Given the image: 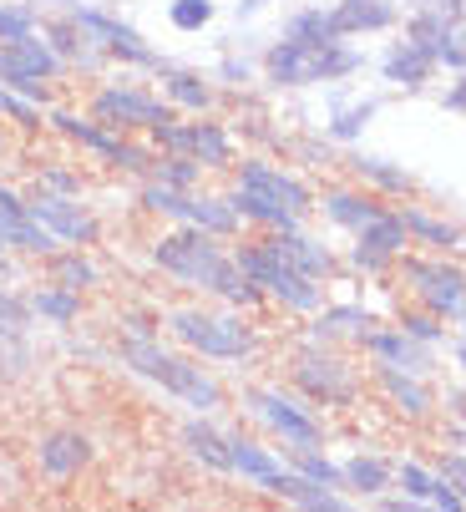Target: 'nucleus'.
<instances>
[{"label":"nucleus","mask_w":466,"mask_h":512,"mask_svg":"<svg viewBox=\"0 0 466 512\" xmlns=\"http://www.w3.org/2000/svg\"><path fill=\"white\" fill-rule=\"evenodd\" d=\"M0 330H11V335L31 330V305L21 295H11V289H0Z\"/></svg>","instance_id":"obj_43"},{"label":"nucleus","mask_w":466,"mask_h":512,"mask_svg":"<svg viewBox=\"0 0 466 512\" xmlns=\"http://www.w3.org/2000/svg\"><path fill=\"white\" fill-rule=\"evenodd\" d=\"M228 472L244 477V482H254V487H264V492H274L289 467H279V457H274L269 447L249 442V436H228Z\"/></svg>","instance_id":"obj_21"},{"label":"nucleus","mask_w":466,"mask_h":512,"mask_svg":"<svg viewBox=\"0 0 466 512\" xmlns=\"http://www.w3.org/2000/svg\"><path fill=\"white\" fill-rule=\"evenodd\" d=\"M233 264H239V274L259 289V295L279 300L284 310H299V315H315L325 305V284L304 279L299 269H289L284 259H274L264 244H244L239 254H233Z\"/></svg>","instance_id":"obj_6"},{"label":"nucleus","mask_w":466,"mask_h":512,"mask_svg":"<svg viewBox=\"0 0 466 512\" xmlns=\"http://www.w3.org/2000/svg\"><path fill=\"white\" fill-rule=\"evenodd\" d=\"M152 153L168 158H193L198 168H228L233 163V137L223 122H168L152 132Z\"/></svg>","instance_id":"obj_11"},{"label":"nucleus","mask_w":466,"mask_h":512,"mask_svg":"<svg viewBox=\"0 0 466 512\" xmlns=\"http://www.w3.org/2000/svg\"><path fill=\"white\" fill-rule=\"evenodd\" d=\"M36 462H41L46 477L66 482V477H76V472L92 462V436L76 431V426H56V431H46L41 442H36Z\"/></svg>","instance_id":"obj_17"},{"label":"nucleus","mask_w":466,"mask_h":512,"mask_svg":"<svg viewBox=\"0 0 466 512\" xmlns=\"http://www.w3.org/2000/svg\"><path fill=\"white\" fill-rule=\"evenodd\" d=\"M76 26H82L92 41H97V51L107 56V61H127V66H147V71H163L168 61L147 46V36L137 31V26H127L122 16H112V11H102V6H71L66 11Z\"/></svg>","instance_id":"obj_10"},{"label":"nucleus","mask_w":466,"mask_h":512,"mask_svg":"<svg viewBox=\"0 0 466 512\" xmlns=\"http://www.w3.org/2000/svg\"><path fill=\"white\" fill-rule=\"evenodd\" d=\"M436 66H451L456 77H466V31L456 26L446 41H441V51H436Z\"/></svg>","instance_id":"obj_48"},{"label":"nucleus","mask_w":466,"mask_h":512,"mask_svg":"<svg viewBox=\"0 0 466 512\" xmlns=\"http://www.w3.org/2000/svg\"><path fill=\"white\" fill-rule=\"evenodd\" d=\"M320 208H325V218H330V224H340V229H355V234H360V229H370L375 218L385 213V208H380L370 193H350V188H330Z\"/></svg>","instance_id":"obj_26"},{"label":"nucleus","mask_w":466,"mask_h":512,"mask_svg":"<svg viewBox=\"0 0 466 512\" xmlns=\"http://www.w3.org/2000/svg\"><path fill=\"white\" fill-rule=\"evenodd\" d=\"M117 360L127 365L132 376L152 381V386H163L168 396H178L183 406H193L198 416L218 411L223 406V386L203 371L198 360L168 350L158 335H117Z\"/></svg>","instance_id":"obj_2"},{"label":"nucleus","mask_w":466,"mask_h":512,"mask_svg":"<svg viewBox=\"0 0 466 512\" xmlns=\"http://www.w3.org/2000/svg\"><path fill=\"white\" fill-rule=\"evenodd\" d=\"M406 239H411V234H406V224H401V213L385 208L370 229H360V234H355V264H360L365 274H380L391 259H401Z\"/></svg>","instance_id":"obj_19"},{"label":"nucleus","mask_w":466,"mask_h":512,"mask_svg":"<svg viewBox=\"0 0 466 512\" xmlns=\"http://www.w3.org/2000/svg\"><path fill=\"white\" fill-rule=\"evenodd\" d=\"M198 163L193 158H168V153H158V163H152V173H147V183H163V188H178V193H193V183H198Z\"/></svg>","instance_id":"obj_37"},{"label":"nucleus","mask_w":466,"mask_h":512,"mask_svg":"<svg viewBox=\"0 0 466 512\" xmlns=\"http://www.w3.org/2000/svg\"><path fill=\"white\" fill-rule=\"evenodd\" d=\"M259 6H264V0H239V16H254Z\"/></svg>","instance_id":"obj_56"},{"label":"nucleus","mask_w":466,"mask_h":512,"mask_svg":"<svg viewBox=\"0 0 466 512\" xmlns=\"http://www.w3.org/2000/svg\"><path fill=\"white\" fill-rule=\"evenodd\" d=\"M26 371H31V345H26V335L0 330V386L26 381Z\"/></svg>","instance_id":"obj_36"},{"label":"nucleus","mask_w":466,"mask_h":512,"mask_svg":"<svg viewBox=\"0 0 466 512\" xmlns=\"http://www.w3.org/2000/svg\"><path fill=\"white\" fill-rule=\"evenodd\" d=\"M401 274H406V284L416 289V300L436 320L461 315V305H466V269L461 264H446V259H401Z\"/></svg>","instance_id":"obj_14"},{"label":"nucleus","mask_w":466,"mask_h":512,"mask_svg":"<svg viewBox=\"0 0 466 512\" xmlns=\"http://www.w3.org/2000/svg\"><path fill=\"white\" fill-rule=\"evenodd\" d=\"M375 376H380V386H385V396L396 401V411H406V416H426L431 411V391L416 381V376H401V371H385V365H375Z\"/></svg>","instance_id":"obj_31"},{"label":"nucleus","mask_w":466,"mask_h":512,"mask_svg":"<svg viewBox=\"0 0 466 512\" xmlns=\"http://www.w3.org/2000/svg\"><path fill=\"white\" fill-rule=\"evenodd\" d=\"M416 11H436V16H446V21H466V0H416Z\"/></svg>","instance_id":"obj_50"},{"label":"nucleus","mask_w":466,"mask_h":512,"mask_svg":"<svg viewBox=\"0 0 466 512\" xmlns=\"http://www.w3.org/2000/svg\"><path fill=\"white\" fill-rule=\"evenodd\" d=\"M173 117H178V112H173L168 102L147 97L142 87H122V82H112V87H102V92L92 97V122H102L107 132H132V127L158 132V127H168Z\"/></svg>","instance_id":"obj_12"},{"label":"nucleus","mask_w":466,"mask_h":512,"mask_svg":"<svg viewBox=\"0 0 466 512\" xmlns=\"http://www.w3.org/2000/svg\"><path fill=\"white\" fill-rule=\"evenodd\" d=\"M168 21H173L178 31H203V26L213 21V0H173Z\"/></svg>","instance_id":"obj_42"},{"label":"nucleus","mask_w":466,"mask_h":512,"mask_svg":"<svg viewBox=\"0 0 466 512\" xmlns=\"http://www.w3.org/2000/svg\"><path fill=\"white\" fill-rule=\"evenodd\" d=\"M0 153H6V132H0Z\"/></svg>","instance_id":"obj_59"},{"label":"nucleus","mask_w":466,"mask_h":512,"mask_svg":"<svg viewBox=\"0 0 466 512\" xmlns=\"http://www.w3.org/2000/svg\"><path fill=\"white\" fill-rule=\"evenodd\" d=\"M46 122H51L61 137L82 142L92 158H102V163H112V168H122V173H152V163H158V153H152V148H142V142H127L122 132H107L102 122L76 117V112H66V107H51Z\"/></svg>","instance_id":"obj_8"},{"label":"nucleus","mask_w":466,"mask_h":512,"mask_svg":"<svg viewBox=\"0 0 466 512\" xmlns=\"http://www.w3.org/2000/svg\"><path fill=\"white\" fill-rule=\"evenodd\" d=\"M264 249H269L274 259H284L289 269H299L304 279H315V284L335 274V254H330V244L309 239V234H299V229H279V234H269Z\"/></svg>","instance_id":"obj_18"},{"label":"nucleus","mask_w":466,"mask_h":512,"mask_svg":"<svg viewBox=\"0 0 466 512\" xmlns=\"http://www.w3.org/2000/svg\"><path fill=\"white\" fill-rule=\"evenodd\" d=\"M456 249H461V254H466V229H461V244H456Z\"/></svg>","instance_id":"obj_57"},{"label":"nucleus","mask_w":466,"mask_h":512,"mask_svg":"<svg viewBox=\"0 0 466 512\" xmlns=\"http://www.w3.org/2000/svg\"><path fill=\"white\" fill-rule=\"evenodd\" d=\"M142 208L152 213H168L178 218L183 229H198L208 239H228L239 234V213H233L228 198H213V193H178V188H163V183H142Z\"/></svg>","instance_id":"obj_7"},{"label":"nucleus","mask_w":466,"mask_h":512,"mask_svg":"<svg viewBox=\"0 0 466 512\" xmlns=\"http://www.w3.org/2000/svg\"><path fill=\"white\" fill-rule=\"evenodd\" d=\"M244 401H249V411L279 436L284 447H294V452H315L320 447V421L309 416V406H299L294 396H284L274 386H254Z\"/></svg>","instance_id":"obj_13"},{"label":"nucleus","mask_w":466,"mask_h":512,"mask_svg":"<svg viewBox=\"0 0 466 512\" xmlns=\"http://www.w3.org/2000/svg\"><path fill=\"white\" fill-rule=\"evenodd\" d=\"M330 26H335L340 41L370 36V31H391L396 26V6H391V0H335Z\"/></svg>","instance_id":"obj_22"},{"label":"nucleus","mask_w":466,"mask_h":512,"mask_svg":"<svg viewBox=\"0 0 466 512\" xmlns=\"http://www.w3.org/2000/svg\"><path fill=\"white\" fill-rule=\"evenodd\" d=\"M340 477H345V487H350V492L380 497L385 487H391L396 467H391V462H380V457H350V462L340 467Z\"/></svg>","instance_id":"obj_32"},{"label":"nucleus","mask_w":466,"mask_h":512,"mask_svg":"<svg viewBox=\"0 0 466 512\" xmlns=\"http://www.w3.org/2000/svg\"><path fill=\"white\" fill-rule=\"evenodd\" d=\"M21 492H26V477H21L16 457H11V452H0V507L21 502Z\"/></svg>","instance_id":"obj_46"},{"label":"nucleus","mask_w":466,"mask_h":512,"mask_svg":"<svg viewBox=\"0 0 466 512\" xmlns=\"http://www.w3.org/2000/svg\"><path fill=\"white\" fill-rule=\"evenodd\" d=\"M446 112H466V77H456V87L446 92Z\"/></svg>","instance_id":"obj_53"},{"label":"nucleus","mask_w":466,"mask_h":512,"mask_svg":"<svg viewBox=\"0 0 466 512\" xmlns=\"http://www.w3.org/2000/svg\"><path fill=\"white\" fill-rule=\"evenodd\" d=\"M365 350L375 355V365H385V371H401V376H426L431 371V350L406 340L401 330H370L365 335Z\"/></svg>","instance_id":"obj_20"},{"label":"nucleus","mask_w":466,"mask_h":512,"mask_svg":"<svg viewBox=\"0 0 466 512\" xmlns=\"http://www.w3.org/2000/svg\"><path fill=\"white\" fill-rule=\"evenodd\" d=\"M289 376L294 386L304 391V401H315V406H350L360 396L355 386V371L330 350V345H304L289 365Z\"/></svg>","instance_id":"obj_9"},{"label":"nucleus","mask_w":466,"mask_h":512,"mask_svg":"<svg viewBox=\"0 0 466 512\" xmlns=\"http://www.w3.org/2000/svg\"><path fill=\"white\" fill-rule=\"evenodd\" d=\"M406 340H416V345H436L441 335H446V325H436V315H401V325H396Z\"/></svg>","instance_id":"obj_44"},{"label":"nucleus","mask_w":466,"mask_h":512,"mask_svg":"<svg viewBox=\"0 0 466 512\" xmlns=\"http://www.w3.org/2000/svg\"><path fill=\"white\" fill-rule=\"evenodd\" d=\"M41 41L61 56V66H87V71H97L107 56L97 51V41L76 26L71 16H61V21H51V26H41Z\"/></svg>","instance_id":"obj_23"},{"label":"nucleus","mask_w":466,"mask_h":512,"mask_svg":"<svg viewBox=\"0 0 466 512\" xmlns=\"http://www.w3.org/2000/svg\"><path fill=\"white\" fill-rule=\"evenodd\" d=\"M0 239H6V249H21V254H36V259L56 254V239L31 218V203L6 183H0Z\"/></svg>","instance_id":"obj_16"},{"label":"nucleus","mask_w":466,"mask_h":512,"mask_svg":"<svg viewBox=\"0 0 466 512\" xmlns=\"http://www.w3.org/2000/svg\"><path fill=\"white\" fill-rule=\"evenodd\" d=\"M228 203H233L239 218L279 234V229H299V218L309 213V188L294 173H284L264 158H244L239 163V188H233Z\"/></svg>","instance_id":"obj_3"},{"label":"nucleus","mask_w":466,"mask_h":512,"mask_svg":"<svg viewBox=\"0 0 466 512\" xmlns=\"http://www.w3.org/2000/svg\"><path fill=\"white\" fill-rule=\"evenodd\" d=\"M46 274H51V284H56V289H71V295H87V289L97 284V264H92V259H87L82 249L51 254Z\"/></svg>","instance_id":"obj_29"},{"label":"nucleus","mask_w":466,"mask_h":512,"mask_svg":"<svg viewBox=\"0 0 466 512\" xmlns=\"http://www.w3.org/2000/svg\"><path fill=\"white\" fill-rule=\"evenodd\" d=\"M375 112H380V107H375L370 97H365V102H350V107H335V117H330V127H325V132H330L335 142H355V137L370 127V117H375Z\"/></svg>","instance_id":"obj_38"},{"label":"nucleus","mask_w":466,"mask_h":512,"mask_svg":"<svg viewBox=\"0 0 466 512\" xmlns=\"http://www.w3.org/2000/svg\"><path fill=\"white\" fill-rule=\"evenodd\" d=\"M36 188L41 193H61V198H76V188H82V178L66 173V168H41L36 173Z\"/></svg>","instance_id":"obj_47"},{"label":"nucleus","mask_w":466,"mask_h":512,"mask_svg":"<svg viewBox=\"0 0 466 512\" xmlns=\"http://www.w3.org/2000/svg\"><path fill=\"white\" fill-rule=\"evenodd\" d=\"M431 507H436V512H466V502H461L456 487H446V482L436 487V502H431Z\"/></svg>","instance_id":"obj_52"},{"label":"nucleus","mask_w":466,"mask_h":512,"mask_svg":"<svg viewBox=\"0 0 466 512\" xmlns=\"http://www.w3.org/2000/svg\"><path fill=\"white\" fill-rule=\"evenodd\" d=\"M365 56L345 41L335 46H304V41H274L264 56V77L274 87H315V82H340L350 71H360Z\"/></svg>","instance_id":"obj_5"},{"label":"nucleus","mask_w":466,"mask_h":512,"mask_svg":"<svg viewBox=\"0 0 466 512\" xmlns=\"http://www.w3.org/2000/svg\"><path fill=\"white\" fill-rule=\"evenodd\" d=\"M461 330H466V305H461Z\"/></svg>","instance_id":"obj_60"},{"label":"nucleus","mask_w":466,"mask_h":512,"mask_svg":"<svg viewBox=\"0 0 466 512\" xmlns=\"http://www.w3.org/2000/svg\"><path fill=\"white\" fill-rule=\"evenodd\" d=\"M284 41H304V46H335V26H330V11L325 6H304L284 21Z\"/></svg>","instance_id":"obj_30"},{"label":"nucleus","mask_w":466,"mask_h":512,"mask_svg":"<svg viewBox=\"0 0 466 512\" xmlns=\"http://www.w3.org/2000/svg\"><path fill=\"white\" fill-rule=\"evenodd\" d=\"M294 472H299L304 482H315V487H330V492L345 482V477H340V467H335V462H325L320 452H294Z\"/></svg>","instance_id":"obj_40"},{"label":"nucleus","mask_w":466,"mask_h":512,"mask_svg":"<svg viewBox=\"0 0 466 512\" xmlns=\"http://www.w3.org/2000/svg\"><path fill=\"white\" fill-rule=\"evenodd\" d=\"M163 325H168V335L178 345H188L203 360H249L259 350L254 325H244V315H228V310H198V305H188V310H168Z\"/></svg>","instance_id":"obj_4"},{"label":"nucleus","mask_w":466,"mask_h":512,"mask_svg":"<svg viewBox=\"0 0 466 512\" xmlns=\"http://www.w3.org/2000/svg\"><path fill=\"white\" fill-rule=\"evenodd\" d=\"M183 447L193 462H203L208 472H228V431H218L208 416L183 421Z\"/></svg>","instance_id":"obj_25"},{"label":"nucleus","mask_w":466,"mask_h":512,"mask_svg":"<svg viewBox=\"0 0 466 512\" xmlns=\"http://www.w3.org/2000/svg\"><path fill=\"white\" fill-rule=\"evenodd\" d=\"M401 224H406V234H416L421 244H436V249H456V244H461V229L441 224V218H431V213H421V208H406Z\"/></svg>","instance_id":"obj_35"},{"label":"nucleus","mask_w":466,"mask_h":512,"mask_svg":"<svg viewBox=\"0 0 466 512\" xmlns=\"http://www.w3.org/2000/svg\"><path fill=\"white\" fill-rule=\"evenodd\" d=\"M380 71H385V82H396L406 92H421L431 82V71H436V56H426L421 46L401 41V46H391V56L380 61Z\"/></svg>","instance_id":"obj_24"},{"label":"nucleus","mask_w":466,"mask_h":512,"mask_svg":"<svg viewBox=\"0 0 466 512\" xmlns=\"http://www.w3.org/2000/svg\"><path fill=\"white\" fill-rule=\"evenodd\" d=\"M249 71H254L249 61H239V56H228V61L218 66V77H223V82H249Z\"/></svg>","instance_id":"obj_51"},{"label":"nucleus","mask_w":466,"mask_h":512,"mask_svg":"<svg viewBox=\"0 0 466 512\" xmlns=\"http://www.w3.org/2000/svg\"><path fill=\"white\" fill-rule=\"evenodd\" d=\"M380 512H421V502H406V497H391V502H380Z\"/></svg>","instance_id":"obj_54"},{"label":"nucleus","mask_w":466,"mask_h":512,"mask_svg":"<svg viewBox=\"0 0 466 512\" xmlns=\"http://www.w3.org/2000/svg\"><path fill=\"white\" fill-rule=\"evenodd\" d=\"M36 11L31 6H11V0H0V41H21V36H36Z\"/></svg>","instance_id":"obj_41"},{"label":"nucleus","mask_w":466,"mask_h":512,"mask_svg":"<svg viewBox=\"0 0 466 512\" xmlns=\"http://www.w3.org/2000/svg\"><path fill=\"white\" fill-rule=\"evenodd\" d=\"M152 264H158L163 274H173L183 289H198V295H218L223 305H259V289L239 274V264H233V254L198 234V229H173L163 234L158 244H152Z\"/></svg>","instance_id":"obj_1"},{"label":"nucleus","mask_w":466,"mask_h":512,"mask_svg":"<svg viewBox=\"0 0 466 512\" xmlns=\"http://www.w3.org/2000/svg\"><path fill=\"white\" fill-rule=\"evenodd\" d=\"M0 274H11V249H6V239H0Z\"/></svg>","instance_id":"obj_55"},{"label":"nucleus","mask_w":466,"mask_h":512,"mask_svg":"<svg viewBox=\"0 0 466 512\" xmlns=\"http://www.w3.org/2000/svg\"><path fill=\"white\" fill-rule=\"evenodd\" d=\"M370 330H375V315H370V310H360V305H330V310H320V320H315V345H325V340H335V335L365 340Z\"/></svg>","instance_id":"obj_28"},{"label":"nucleus","mask_w":466,"mask_h":512,"mask_svg":"<svg viewBox=\"0 0 466 512\" xmlns=\"http://www.w3.org/2000/svg\"><path fill=\"white\" fill-rule=\"evenodd\" d=\"M436 477H441L446 487H456V497L466 502V457H461V452H446V457H441V472H436Z\"/></svg>","instance_id":"obj_49"},{"label":"nucleus","mask_w":466,"mask_h":512,"mask_svg":"<svg viewBox=\"0 0 466 512\" xmlns=\"http://www.w3.org/2000/svg\"><path fill=\"white\" fill-rule=\"evenodd\" d=\"M396 482H401L406 502H436V487H441V477L426 472L421 462H401V467H396Z\"/></svg>","instance_id":"obj_39"},{"label":"nucleus","mask_w":466,"mask_h":512,"mask_svg":"<svg viewBox=\"0 0 466 512\" xmlns=\"http://www.w3.org/2000/svg\"><path fill=\"white\" fill-rule=\"evenodd\" d=\"M0 117H11L16 127H26V132H36L41 127V107H31V102H21L16 92H6L0 87Z\"/></svg>","instance_id":"obj_45"},{"label":"nucleus","mask_w":466,"mask_h":512,"mask_svg":"<svg viewBox=\"0 0 466 512\" xmlns=\"http://www.w3.org/2000/svg\"><path fill=\"white\" fill-rule=\"evenodd\" d=\"M163 77V97H168V107H183V112H208L213 107V87L198 77V71H183V66H163L158 71Z\"/></svg>","instance_id":"obj_27"},{"label":"nucleus","mask_w":466,"mask_h":512,"mask_svg":"<svg viewBox=\"0 0 466 512\" xmlns=\"http://www.w3.org/2000/svg\"><path fill=\"white\" fill-rule=\"evenodd\" d=\"M26 305H31V315H41V320H51V325H71L76 315H82V295H71V289H56V284L36 289Z\"/></svg>","instance_id":"obj_34"},{"label":"nucleus","mask_w":466,"mask_h":512,"mask_svg":"<svg viewBox=\"0 0 466 512\" xmlns=\"http://www.w3.org/2000/svg\"><path fill=\"white\" fill-rule=\"evenodd\" d=\"M31 203V218L56 239V244H71V249H87V244H97V234H102V224H97V213L87 208V203H76V198H61V193H41L36 188V198H26Z\"/></svg>","instance_id":"obj_15"},{"label":"nucleus","mask_w":466,"mask_h":512,"mask_svg":"<svg viewBox=\"0 0 466 512\" xmlns=\"http://www.w3.org/2000/svg\"><path fill=\"white\" fill-rule=\"evenodd\" d=\"M350 168H355V178H365V183H375V188H385V193H411V173H406V168H396L391 158L355 153V158H350Z\"/></svg>","instance_id":"obj_33"},{"label":"nucleus","mask_w":466,"mask_h":512,"mask_svg":"<svg viewBox=\"0 0 466 512\" xmlns=\"http://www.w3.org/2000/svg\"><path fill=\"white\" fill-rule=\"evenodd\" d=\"M456 360H461V365H466V345H461V350H456Z\"/></svg>","instance_id":"obj_58"}]
</instances>
